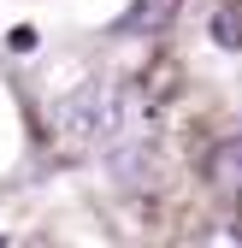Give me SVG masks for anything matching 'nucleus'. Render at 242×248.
<instances>
[{"instance_id":"f257e3e1","label":"nucleus","mask_w":242,"mask_h":248,"mask_svg":"<svg viewBox=\"0 0 242 248\" xmlns=\"http://www.w3.org/2000/svg\"><path fill=\"white\" fill-rule=\"evenodd\" d=\"M59 130H65V148L112 142L124 130V95H118V83H89L83 95H71L59 107Z\"/></svg>"},{"instance_id":"39448f33","label":"nucleus","mask_w":242,"mask_h":248,"mask_svg":"<svg viewBox=\"0 0 242 248\" xmlns=\"http://www.w3.org/2000/svg\"><path fill=\"white\" fill-rule=\"evenodd\" d=\"M6 47H12V53H36V30H30V24H18L12 36H6Z\"/></svg>"},{"instance_id":"20e7f679","label":"nucleus","mask_w":242,"mask_h":248,"mask_svg":"<svg viewBox=\"0 0 242 248\" xmlns=\"http://www.w3.org/2000/svg\"><path fill=\"white\" fill-rule=\"evenodd\" d=\"M213 42H219L225 53H242V6L225 0V6L213 12Z\"/></svg>"},{"instance_id":"f03ea898","label":"nucleus","mask_w":242,"mask_h":248,"mask_svg":"<svg viewBox=\"0 0 242 248\" xmlns=\"http://www.w3.org/2000/svg\"><path fill=\"white\" fill-rule=\"evenodd\" d=\"M207 177H213V189L242 201V142H219L213 160H207Z\"/></svg>"},{"instance_id":"7ed1b4c3","label":"nucleus","mask_w":242,"mask_h":248,"mask_svg":"<svg viewBox=\"0 0 242 248\" xmlns=\"http://www.w3.org/2000/svg\"><path fill=\"white\" fill-rule=\"evenodd\" d=\"M177 6H183V0H136V6L118 18V30H124V36H148V30H166V24L177 18Z\"/></svg>"}]
</instances>
